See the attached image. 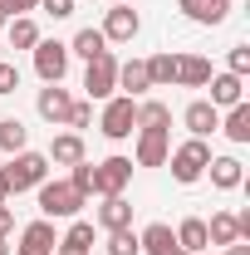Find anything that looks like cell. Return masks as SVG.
Instances as JSON below:
<instances>
[{
    "instance_id": "cell-33",
    "label": "cell",
    "mask_w": 250,
    "mask_h": 255,
    "mask_svg": "<svg viewBox=\"0 0 250 255\" xmlns=\"http://www.w3.org/2000/svg\"><path fill=\"white\" fill-rule=\"evenodd\" d=\"M89 123H94V98H84V103L69 108V128H89Z\"/></svg>"
},
{
    "instance_id": "cell-28",
    "label": "cell",
    "mask_w": 250,
    "mask_h": 255,
    "mask_svg": "<svg viewBox=\"0 0 250 255\" xmlns=\"http://www.w3.org/2000/svg\"><path fill=\"white\" fill-rule=\"evenodd\" d=\"M206 241H211V246H231V241H236V216H231V211H216V216L206 221Z\"/></svg>"
},
{
    "instance_id": "cell-41",
    "label": "cell",
    "mask_w": 250,
    "mask_h": 255,
    "mask_svg": "<svg viewBox=\"0 0 250 255\" xmlns=\"http://www.w3.org/2000/svg\"><path fill=\"white\" fill-rule=\"evenodd\" d=\"M0 255H10V246H5V241H0Z\"/></svg>"
},
{
    "instance_id": "cell-11",
    "label": "cell",
    "mask_w": 250,
    "mask_h": 255,
    "mask_svg": "<svg viewBox=\"0 0 250 255\" xmlns=\"http://www.w3.org/2000/svg\"><path fill=\"white\" fill-rule=\"evenodd\" d=\"M182 123H187L191 137H211V132H221V108H211L206 98H196V103H187Z\"/></svg>"
},
{
    "instance_id": "cell-26",
    "label": "cell",
    "mask_w": 250,
    "mask_h": 255,
    "mask_svg": "<svg viewBox=\"0 0 250 255\" xmlns=\"http://www.w3.org/2000/svg\"><path fill=\"white\" fill-rule=\"evenodd\" d=\"M34 44H39V25L30 15H15L10 20V49H34Z\"/></svg>"
},
{
    "instance_id": "cell-15",
    "label": "cell",
    "mask_w": 250,
    "mask_h": 255,
    "mask_svg": "<svg viewBox=\"0 0 250 255\" xmlns=\"http://www.w3.org/2000/svg\"><path fill=\"white\" fill-rule=\"evenodd\" d=\"M206 79H211V59H201V54H177V84H182V89H206Z\"/></svg>"
},
{
    "instance_id": "cell-17",
    "label": "cell",
    "mask_w": 250,
    "mask_h": 255,
    "mask_svg": "<svg viewBox=\"0 0 250 255\" xmlns=\"http://www.w3.org/2000/svg\"><path fill=\"white\" fill-rule=\"evenodd\" d=\"M118 89L127 98H142L152 89V79H147V59H132V64H118Z\"/></svg>"
},
{
    "instance_id": "cell-22",
    "label": "cell",
    "mask_w": 250,
    "mask_h": 255,
    "mask_svg": "<svg viewBox=\"0 0 250 255\" xmlns=\"http://www.w3.org/2000/svg\"><path fill=\"white\" fill-rule=\"evenodd\" d=\"M103 49H108V39H103V30H94V25H89V30H79L74 39H69V54H79L84 64H89V59H98Z\"/></svg>"
},
{
    "instance_id": "cell-10",
    "label": "cell",
    "mask_w": 250,
    "mask_h": 255,
    "mask_svg": "<svg viewBox=\"0 0 250 255\" xmlns=\"http://www.w3.org/2000/svg\"><path fill=\"white\" fill-rule=\"evenodd\" d=\"M34 108H39V118L44 123H69V108H74V98H69V89H59V84H44L39 89V98H34Z\"/></svg>"
},
{
    "instance_id": "cell-21",
    "label": "cell",
    "mask_w": 250,
    "mask_h": 255,
    "mask_svg": "<svg viewBox=\"0 0 250 255\" xmlns=\"http://www.w3.org/2000/svg\"><path fill=\"white\" fill-rule=\"evenodd\" d=\"M172 236H177V246H182L187 255H201L206 246H211V241H206V221H201V216H187Z\"/></svg>"
},
{
    "instance_id": "cell-6",
    "label": "cell",
    "mask_w": 250,
    "mask_h": 255,
    "mask_svg": "<svg viewBox=\"0 0 250 255\" xmlns=\"http://www.w3.org/2000/svg\"><path fill=\"white\" fill-rule=\"evenodd\" d=\"M98 30H103V39H108V44H132V39H137V30H142V15H137L132 5H123V0H118V5H108V15H103V25H98Z\"/></svg>"
},
{
    "instance_id": "cell-18",
    "label": "cell",
    "mask_w": 250,
    "mask_h": 255,
    "mask_svg": "<svg viewBox=\"0 0 250 255\" xmlns=\"http://www.w3.org/2000/svg\"><path fill=\"white\" fill-rule=\"evenodd\" d=\"M98 226H103V231H127V226H132V206H127V196H103V206H98Z\"/></svg>"
},
{
    "instance_id": "cell-20",
    "label": "cell",
    "mask_w": 250,
    "mask_h": 255,
    "mask_svg": "<svg viewBox=\"0 0 250 255\" xmlns=\"http://www.w3.org/2000/svg\"><path fill=\"white\" fill-rule=\"evenodd\" d=\"M94 251V221H74L59 236V255H89Z\"/></svg>"
},
{
    "instance_id": "cell-29",
    "label": "cell",
    "mask_w": 250,
    "mask_h": 255,
    "mask_svg": "<svg viewBox=\"0 0 250 255\" xmlns=\"http://www.w3.org/2000/svg\"><path fill=\"white\" fill-rule=\"evenodd\" d=\"M20 241H30V246H49V251L59 246V236H54V221H44V216L25 226V236H20Z\"/></svg>"
},
{
    "instance_id": "cell-34",
    "label": "cell",
    "mask_w": 250,
    "mask_h": 255,
    "mask_svg": "<svg viewBox=\"0 0 250 255\" xmlns=\"http://www.w3.org/2000/svg\"><path fill=\"white\" fill-rule=\"evenodd\" d=\"M15 89H20V69L10 59H0V94H15Z\"/></svg>"
},
{
    "instance_id": "cell-37",
    "label": "cell",
    "mask_w": 250,
    "mask_h": 255,
    "mask_svg": "<svg viewBox=\"0 0 250 255\" xmlns=\"http://www.w3.org/2000/svg\"><path fill=\"white\" fill-rule=\"evenodd\" d=\"M10 231H15V211H10V206H5V201H0V241H5V236H10Z\"/></svg>"
},
{
    "instance_id": "cell-2",
    "label": "cell",
    "mask_w": 250,
    "mask_h": 255,
    "mask_svg": "<svg viewBox=\"0 0 250 255\" xmlns=\"http://www.w3.org/2000/svg\"><path fill=\"white\" fill-rule=\"evenodd\" d=\"M98 128H103V137H108V142H123V137H132V132H137V98L113 94L108 103H103V118H98Z\"/></svg>"
},
{
    "instance_id": "cell-35",
    "label": "cell",
    "mask_w": 250,
    "mask_h": 255,
    "mask_svg": "<svg viewBox=\"0 0 250 255\" xmlns=\"http://www.w3.org/2000/svg\"><path fill=\"white\" fill-rule=\"evenodd\" d=\"M39 10H44L49 20H69V15H74V0H39Z\"/></svg>"
},
{
    "instance_id": "cell-4",
    "label": "cell",
    "mask_w": 250,
    "mask_h": 255,
    "mask_svg": "<svg viewBox=\"0 0 250 255\" xmlns=\"http://www.w3.org/2000/svg\"><path fill=\"white\" fill-rule=\"evenodd\" d=\"M167 162H172V177H177L182 187H191V182H201V177H206L211 147H206V137H191V142H182L177 152H167Z\"/></svg>"
},
{
    "instance_id": "cell-30",
    "label": "cell",
    "mask_w": 250,
    "mask_h": 255,
    "mask_svg": "<svg viewBox=\"0 0 250 255\" xmlns=\"http://www.w3.org/2000/svg\"><path fill=\"white\" fill-rule=\"evenodd\" d=\"M108 255H142L137 231H132V226H127V231H108Z\"/></svg>"
},
{
    "instance_id": "cell-3",
    "label": "cell",
    "mask_w": 250,
    "mask_h": 255,
    "mask_svg": "<svg viewBox=\"0 0 250 255\" xmlns=\"http://www.w3.org/2000/svg\"><path fill=\"white\" fill-rule=\"evenodd\" d=\"M5 177H10V196H20V191H34L39 182H49V157L25 147V152H15V157H10Z\"/></svg>"
},
{
    "instance_id": "cell-16",
    "label": "cell",
    "mask_w": 250,
    "mask_h": 255,
    "mask_svg": "<svg viewBox=\"0 0 250 255\" xmlns=\"http://www.w3.org/2000/svg\"><path fill=\"white\" fill-rule=\"evenodd\" d=\"M206 172H211V187H216V191H236L241 182H246V167H241L236 157H211Z\"/></svg>"
},
{
    "instance_id": "cell-38",
    "label": "cell",
    "mask_w": 250,
    "mask_h": 255,
    "mask_svg": "<svg viewBox=\"0 0 250 255\" xmlns=\"http://www.w3.org/2000/svg\"><path fill=\"white\" fill-rule=\"evenodd\" d=\"M10 255H54L49 246H30V241H20V251H10Z\"/></svg>"
},
{
    "instance_id": "cell-9",
    "label": "cell",
    "mask_w": 250,
    "mask_h": 255,
    "mask_svg": "<svg viewBox=\"0 0 250 255\" xmlns=\"http://www.w3.org/2000/svg\"><path fill=\"white\" fill-rule=\"evenodd\" d=\"M167 137H172V128H137V167H162L172 152Z\"/></svg>"
},
{
    "instance_id": "cell-43",
    "label": "cell",
    "mask_w": 250,
    "mask_h": 255,
    "mask_svg": "<svg viewBox=\"0 0 250 255\" xmlns=\"http://www.w3.org/2000/svg\"><path fill=\"white\" fill-rule=\"evenodd\" d=\"M0 59H5V44H0Z\"/></svg>"
},
{
    "instance_id": "cell-24",
    "label": "cell",
    "mask_w": 250,
    "mask_h": 255,
    "mask_svg": "<svg viewBox=\"0 0 250 255\" xmlns=\"http://www.w3.org/2000/svg\"><path fill=\"white\" fill-rule=\"evenodd\" d=\"M25 142H30V128L20 123V118H0V152H5V157L25 152Z\"/></svg>"
},
{
    "instance_id": "cell-23",
    "label": "cell",
    "mask_w": 250,
    "mask_h": 255,
    "mask_svg": "<svg viewBox=\"0 0 250 255\" xmlns=\"http://www.w3.org/2000/svg\"><path fill=\"white\" fill-rule=\"evenodd\" d=\"M147 79H152V89H172V84H177V54H172V49L152 54V59H147Z\"/></svg>"
},
{
    "instance_id": "cell-44",
    "label": "cell",
    "mask_w": 250,
    "mask_h": 255,
    "mask_svg": "<svg viewBox=\"0 0 250 255\" xmlns=\"http://www.w3.org/2000/svg\"><path fill=\"white\" fill-rule=\"evenodd\" d=\"M108 5H118V0H108Z\"/></svg>"
},
{
    "instance_id": "cell-40",
    "label": "cell",
    "mask_w": 250,
    "mask_h": 255,
    "mask_svg": "<svg viewBox=\"0 0 250 255\" xmlns=\"http://www.w3.org/2000/svg\"><path fill=\"white\" fill-rule=\"evenodd\" d=\"M0 201H10V177H5V167H0Z\"/></svg>"
},
{
    "instance_id": "cell-14",
    "label": "cell",
    "mask_w": 250,
    "mask_h": 255,
    "mask_svg": "<svg viewBox=\"0 0 250 255\" xmlns=\"http://www.w3.org/2000/svg\"><path fill=\"white\" fill-rule=\"evenodd\" d=\"M177 5H182V15L196 20V25H221L231 15V0H177Z\"/></svg>"
},
{
    "instance_id": "cell-7",
    "label": "cell",
    "mask_w": 250,
    "mask_h": 255,
    "mask_svg": "<svg viewBox=\"0 0 250 255\" xmlns=\"http://www.w3.org/2000/svg\"><path fill=\"white\" fill-rule=\"evenodd\" d=\"M34 74H39L44 84H64V74H69V44L39 39V44H34Z\"/></svg>"
},
{
    "instance_id": "cell-13",
    "label": "cell",
    "mask_w": 250,
    "mask_h": 255,
    "mask_svg": "<svg viewBox=\"0 0 250 255\" xmlns=\"http://www.w3.org/2000/svg\"><path fill=\"white\" fill-rule=\"evenodd\" d=\"M137 246H142V255H182V246H177V236H172L167 221H152L137 236Z\"/></svg>"
},
{
    "instance_id": "cell-31",
    "label": "cell",
    "mask_w": 250,
    "mask_h": 255,
    "mask_svg": "<svg viewBox=\"0 0 250 255\" xmlns=\"http://www.w3.org/2000/svg\"><path fill=\"white\" fill-rule=\"evenodd\" d=\"M69 182L84 191V196H94V167H89V162H74V167H69Z\"/></svg>"
},
{
    "instance_id": "cell-12",
    "label": "cell",
    "mask_w": 250,
    "mask_h": 255,
    "mask_svg": "<svg viewBox=\"0 0 250 255\" xmlns=\"http://www.w3.org/2000/svg\"><path fill=\"white\" fill-rule=\"evenodd\" d=\"M211 84V108H236V103H246V79H236V74H211L206 79Z\"/></svg>"
},
{
    "instance_id": "cell-39",
    "label": "cell",
    "mask_w": 250,
    "mask_h": 255,
    "mask_svg": "<svg viewBox=\"0 0 250 255\" xmlns=\"http://www.w3.org/2000/svg\"><path fill=\"white\" fill-rule=\"evenodd\" d=\"M221 255H250V241H231V246H226Z\"/></svg>"
},
{
    "instance_id": "cell-5",
    "label": "cell",
    "mask_w": 250,
    "mask_h": 255,
    "mask_svg": "<svg viewBox=\"0 0 250 255\" xmlns=\"http://www.w3.org/2000/svg\"><path fill=\"white\" fill-rule=\"evenodd\" d=\"M84 94L89 98H113L118 94V59H113V49H103L98 59H89V69H84Z\"/></svg>"
},
{
    "instance_id": "cell-19",
    "label": "cell",
    "mask_w": 250,
    "mask_h": 255,
    "mask_svg": "<svg viewBox=\"0 0 250 255\" xmlns=\"http://www.w3.org/2000/svg\"><path fill=\"white\" fill-rule=\"evenodd\" d=\"M49 162H59V167H74V162H84V137L79 132H59L54 142H49Z\"/></svg>"
},
{
    "instance_id": "cell-25",
    "label": "cell",
    "mask_w": 250,
    "mask_h": 255,
    "mask_svg": "<svg viewBox=\"0 0 250 255\" xmlns=\"http://www.w3.org/2000/svg\"><path fill=\"white\" fill-rule=\"evenodd\" d=\"M221 132L231 142H250V103H236L226 118H221Z\"/></svg>"
},
{
    "instance_id": "cell-8",
    "label": "cell",
    "mask_w": 250,
    "mask_h": 255,
    "mask_svg": "<svg viewBox=\"0 0 250 255\" xmlns=\"http://www.w3.org/2000/svg\"><path fill=\"white\" fill-rule=\"evenodd\" d=\"M127 182H132V157H108L94 167V196H123Z\"/></svg>"
},
{
    "instance_id": "cell-36",
    "label": "cell",
    "mask_w": 250,
    "mask_h": 255,
    "mask_svg": "<svg viewBox=\"0 0 250 255\" xmlns=\"http://www.w3.org/2000/svg\"><path fill=\"white\" fill-rule=\"evenodd\" d=\"M0 10H5V20H15L25 10H39V0H0Z\"/></svg>"
},
{
    "instance_id": "cell-45",
    "label": "cell",
    "mask_w": 250,
    "mask_h": 255,
    "mask_svg": "<svg viewBox=\"0 0 250 255\" xmlns=\"http://www.w3.org/2000/svg\"><path fill=\"white\" fill-rule=\"evenodd\" d=\"M182 255H187V251H182Z\"/></svg>"
},
{
    "instance_id": "cell-42",
    "label": "cell",
    "mask_w": 250,
    "mask_h": 255,
    "mask_svg": "<svg viewBox=\"0 0 250 255\" xmlns=\"http://www.w3.org/2000/svg\"><path fill=\"white\" fill-rule=\"evenodd\" d=\"M0 25H10V20H5V10H0Z\"/></svg>"
},
{
    "instance_id": "cell-27",
    "label": "cell",
    "mask_w": 250,
    "mask_h": 255,
    "mask_svg": "<svg viewBox=\"0 0 250 255\" xmlns=\"http://www.w3.org/2000/svg\"><path fill=\"white\" fill-rule=\"evenodd\" d=\"M137 128H172V108H167L162 98L137 103Z\"/></svg>"
},
{
    "instance_id": "cell-1",
    "label": "cell",
    "mask_w": 250,
    "mask_h": 255,
    "mask_svg": "<svg viewBox=\"0 0 250 255\" xmlns=\"http://www.w3.org/2000/svg\"><path fill=\"white\" fill-rule=\"evenodd\" d=\"M34 191H39V211H44V221H69V216H79V206L89 201L74 182H39Z\"/></svg>"
},
{
    "instance_id": "cell-32",
    "label": "cell",
    "mask_w": 250,
    "mask_h": 255,
    "mask_svg": "<svg viewBox=\"0 0 250 255\" xmlns=\"http://www.w3.org/2000/svg\"><path fill=\"white\" fill-rule=\"evenodd\" d=\"M226 74H236V79L250 74V44H236V49H231V69H226Z\"/></svg>"
}]
</instances>
